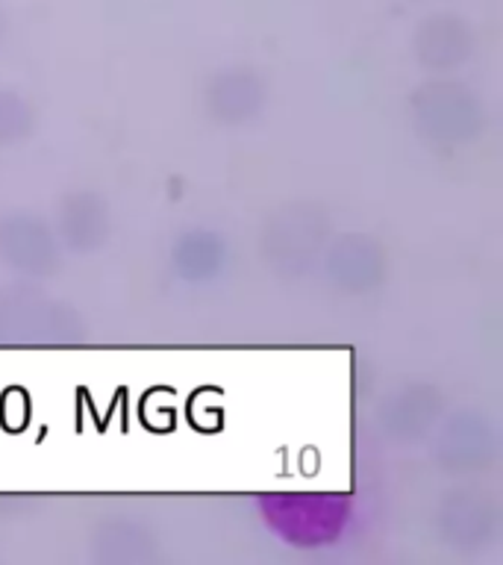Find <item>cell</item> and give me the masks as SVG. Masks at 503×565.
Listing matches in <instances>:
<instances>
[]
</instances>
